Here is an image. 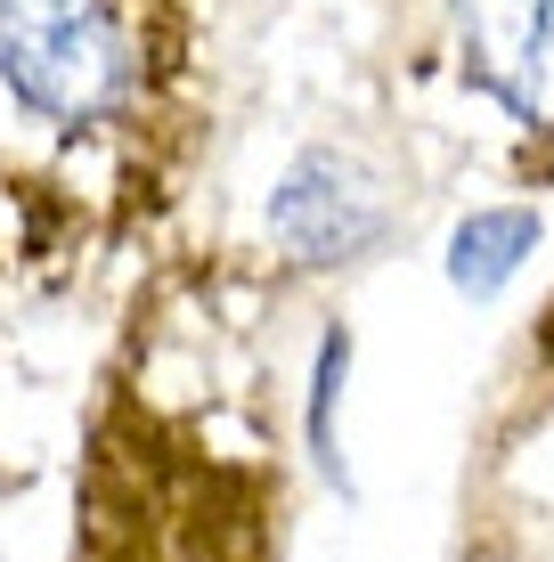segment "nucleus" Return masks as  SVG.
<instances>
[{
  "label": "nucleus",
  "instance_id": "1",
  "mask_svg": "<svg viewBox=\"0 0 554 562\" xmlns=\"http://www.w3.org/2000/svg\"><path fill=\"white\" fill-rule=\"evenodd\" d=\"M163 0H0V90L25 123L114 131L163 66Z\"/></svg>",
  "mask_w": 554,
  "mask_h": 562
},
{
  "label": "nucleus",
  "instance_id": "2",
  "mask_svg": "<svg viewBox=\"0 0 554 562\" xmlns=\"http://www.w3.org/2000/svg\"><path fill=\"white\" fill-rule=\"evenodd\" d=\"M449 33L465 82L554 139V0H449Z\"/></svg>",
  "mask_w": 554,
  "mask_h": 562
},
{
  "label": "nucleus",
  "instance_id": "3",
  "mask_svg": "<svg viewBox=\"0 0 554 562\" xmlns=\"http://www.w3.org/2000/svg\"><path fill=\"white\" fill-rule=\"evenodd\" d=\"M270 221H278V237L294 245L302 261H351L359 245L384 237V204H375V188L359 180L351 164H335V155L294 164V180L278 188Z\"/></svg>",
  "mask_w": 554,
  "mask_h": 562
},
{
  "label": "nucleus",
  "instance_id": "4",
  "mask_svg": "<svg viewBox=\"0 0 554 562\" xmlns=\"http://www.w3.org/2000/svg\"><path fill=\"white\" fill-rule=\"evenodd\" d=\"M539 245V212L506 204V212H473L449 237V285L456 294H498V285L522 269V254Z\"/></svg>",
  "mask_w": 554,
  "mask_h": 562
}]
</instances>
